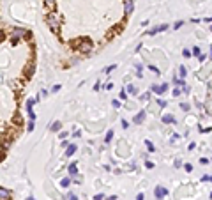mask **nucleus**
<instances>
[{
    "mask_svg": "<svg viewBox=\"0 0 212 200\" xmlns=\"http://www.w3.org/2000/svg\"><path fill=\"white\" fill-rule=\"evenodd\" d=\"M46 21H48V25H50V28L53 30V32H58V27H60V19H58V16L57 14H48V18H46Z\"/></svg>",
    "mask_w": 212,
    "mask_h": 200,
    "instance_id": "obj_1",
    "label": "nucleus"
},
{
    "mask_svg": "<svg viewBox=\"0 0 212 200\" xmlns=\"http://www.w3.org/2000/svg\"><path fill=\"white\" fill-rule=\"evenodd\" d=\"M80 51H81V53H88V51H92V41L83 39V41L80 43Z\"/></svg>",
    "mask_w": 212,
    "mask_h": 200,
    "instance_id": "obj_2",
    "label": "nucleus"
},
{
    "mask_svg": "<svg viewBox=\"0 0 212 200\" xmlns=\"http://www.w3.org/2000/svg\"><path fill=\"white\" fill-rule=\"evenodd\" d=\"M133 11H134V2L133 0H124V12H126V16H129Z\"/></svg>",
    "mask_w": 212,
    "mask_h": 200,
    "instance_id": "obj_3",
    "label": "nucleus"
},
{
    "mask_svg": "<svg viewBox=\"0 0 212 200\" xmlns=\"http://www.w3.org/2000/svg\"><path fill=\"white\" fill-rule=\"evenodd\" d=\"M154 193H156V199H159V200H163L165 197H166V188H163V186H156V190H154Z\"/></svg>",
    "mask_w": 212,
    "mask_h": 200,
    "instance_id": "obj_4",
    "label": "nucleus"
},
{
    "mask_svg": "<svg viewBox=\"0 0 212 200\" xmlns=\"http://www.w3.org/2000/svg\"><path fill=\"white\" fill-rule=\"evenodd\" d=\"M168 90V83H163V85H152V92L156 94H163Z\"/></svg>",
    "mask_w": 212,
    "mask_h": 200,
    "instance_id": "obj_5",
    "label": "nucleus"
},
{
    "mask_svg": "<svg viewBox=\"0 0 212 200\" xmlns=\"http://www.w3.org/2000/svg\"><path fill=\"white\" fill-rule=\"evenodd\" d=\"M166 28H168V25H166V23H163V25H159V27H156V28H152V30H147V34H149V35H154V34L163 32V30H166Z\"/></svg>",
    "mask_w": 212,
    "mask_h": 200,
    "instance_id": "obj_6",
    "label": "nucleus"
},
{
    "mask_svg": "<svg viewBox=\"0 0 212 200\" xmlns=\"http://www.w3.org/2000/svg\"><path fill=\"white\" fill-rule=\"evenodd\" d=\"M145 115H147V112H145V110L138 112V113H136V117L133 119V121H134V124H142V122L145 121Z\"/></svg>",
    "mask_w": 212,
    "mask_h": 200,
    "instance_id": "obj_7",
    "label": "nucleus"
},
{
    "mask_svg": "<svg viewBox=\"0 0 212 200\" xmlns=\"http://www.w3.org/2000/svg\"><path fill=\"white\" fill-rule=\"evenodd\" d=\"M76 144H71V145H67V149H65V158H71L74 152H76Z\"/></svg>",
    "mask_w": 212,
    "mask_h": 200,
    "instance_id": "obj_8",
    "label": "nucleus"
},
{
    "mask_svg": "<svg viewBox=\"0 0 212 200\" xmlns=\"http://www.w3.org/2000/svg\"><path fill=\"white\" fill-rule=\"evenodd\" d=\"M9 197H11L9 190H5V188H0V200H7Z\"/></svg>",
    "mask_w": 212,
    "mask_h": 200,
    "instance_id": "obj_9",
    "label": "nucleus"
},
{
    "mask_svg": "<svg viewBox=\"0 0 212 200\" xmlns=\"http://www.w3.org/2000/svg\"><path fill=\"white\" fill-rule=\"evenodd\" d=\"M67 170H69V174H71V175H73V177H74V175H76V174H78V165H76V163H71V165H69V168H67Z\"/></svg>",
    "mask_w": 212,
    "mask_h": 200,
    "instance_id": "obj_10",
    "label": "nucleus"
},
{
    "mask_svg": "<svg viewBox=\"0 0 212 200\" xmlns=\"http://www.w3.org/2000/svg\"><path fill=\"white\" fill-rule=\"evenodd\" d=\"M163 122H165V124H173V122H175V117H173V115H163Z\"/></svg>",
    "mask_w": 212,
    "mask_h": 200,
    "instance_id": "obj_11",
    "label": "nucleus"
},
{
    "mask_svg": "<svg viewBox=\"0 0 212 200\" xmlns=\"http://www.w3.org/2000/svg\"><path fill=\"white\" fill-rule=\"evenodd\" d=\"M60 128H62V124H60L58 121H55V122L50 126V129H51V131H55V133H58V131H60Z\"/></svg>",
    "mask_w": 212,
    "mask_h": 200,
    "instance_id": "obj_12",
    "label": "nucleus"
},
{
    "mask_svg": "<svg viewBox=\"0 0 212 200\" xmlns=\"http://www.w3.org/2000/svg\"><path fill=\"white\" fill-rule=\"evenodd\" d=\"M35 101H37L35 97H28V99H27V112H30V110H32V106H34V103H35Z\"/></svg>",
    "mask_w": 212,
    "mask_h": 200,
    "instance_id": "obj_13",
    "label": "nucleus"
},
{
    "mask_svg": "<svg viewBox=\"0 0 212 200\" xmlns=\"http://www.w3.org/2000/svg\"><path fill=\"white\" fill-rule=\"evenodd\" d=\"M179 71H180V73H179V74H180V78H186V76H188V69H186L184 66H180V67H179Z\"/></svg>",
    "mask_w": 212,
    "mask_h": 200,
    "instance_id": "obj_14",
    "label": "nucleus"
},
{
    "mask_svg": "<svg viewBox=\"0 0 212 200\" xmlns=\"http://www.w3.org/2000/svg\"><path fill=\"white\" fill-rule=\"evenodd\" d=\"M126 92H127V94H136L138 90H136V87H134V85H127V89H126Z\"/></svg>",
    "mask_w": 212,
    "mask_h": 200,
    "instance_id": "obj_15",
    "label": "nucleus"
},
{
    "mask_svg": "<svg viewBox=\"0 0 212 200\" xmlns=\"http://www.w3.org/2000/svg\"><path fill=\"white\" fill-rule=\"evenodd\" d=\"M69 184H71V179H69V177H64V179L60 181V186H64V188H67Z\"/></svg>",
    "mask_w": 212,
    "mask_h": 200,
    "instance_id": "obj_16",
    "label": "nucleus"
},
{
    "mask_svg": "<svg viewBox=\"0 0 212 200\" xmlns=\"http://www.w3.org/2000/svg\"><path fill=\"white\" fill-rule=\"evenodd\" d=\"M173 83H175V85H180V87H184V80H182V78H177V76H173Z\"/></svg>",
    "mask_w": 212,
    "mask_h": 200,
    "instance_id": "obj_17",
    "label": "nucleus"
},
{
    "mask_svg": "<svg viewBox=\"0 0 212 200\" xmlns=\"http://www.w3.org/2000/svg\"><path fill=\"white\" fill-rule=\"evenodd\" d=\"M111 138H113V131H108V133H106V138H104V142H106V144H110V142H111Z\"/></svg>",
    "mask_w": 212,
    "mask_h": 200,
    "instance_id": "obj_18",
    "label": "nucleus"
},
{
    "mask_svg": "<svg viewBox=\"0 0 212 200\" xmlns=\"http://www.w3.org/2000/svg\"><path fill=\"white\" fill-rule=\"evenodd\" d=\"M145 145H147L149 152H154V149H156V147H154V144H152V142H149V140H147V142H145Z\"/></svg>",
    "mask_w": 212,
    "mask_h": 200,
    "instance_id": "obj_19",
    "label": "nucleus"
},
{
    "mask_svg": "<svg viewBox=\"0 0 212 200\" xmlns=\"http://www.w3.org/2000/svg\"><path fill=\"white\" fill-rule=\"evenodd\" d=\"M142 101H147V99H150V92H145V94H142V97H140Z\"/></svg>",
    "mask_w": 212,
    "mask_h": 200,
    "instance_id": "obj_20",
    "label": "nucleus"
},
{
    "mask_svg": "<svg viewBox=\"0 0 212 200\" xmlns=\"http://www.w3.org/2000/svg\"><path fill=\"white\" fill-rule=\"evenodd\" d=\"M193 55H196V57H200V55H202V53H200V48H198V46H195V48H193Z\"/></svg>",
    "mask_w": 212,
    "mask_h": 200,
    "instance_id": "obj_21",
    "label": "nucleus"
},
{
    "mask_svg": "<svg viewBox=\"0 0 212 200\" xmlns=\"http://www.w3.org/2000/svg\"><path fill=\"white\" fill-rule=\"evenodd\" d=\"M115 67H117V66H115V64H111V66H108V67L104 69V73H110V71H113Z\"/></svg>",
    "mask_w": 212,
    "mask_h": 200,
    "instance_id": "obj_22",
    "label": "nucleus"
},
{
    "mask_svg": "<svg viewBox=\"0 0 212 200\" xmlns=\"http://www.w3.org/2000/svg\"><path fill=\"white\" fill-rule=\"evenodd\" d=\"M67 200H78V197L74 193H67Z\"/></svg>",
    "mask_w": 212,
    "mask_h": 200,
    "instance_id": "obj_23",
    "label": "nucleus"
},
{
    "mask_svg": "<svg viewBox=\"0 0 212 200\" xmlns=\"http://www.w3.org/2000/svg\"><path fill=\"white\" fill-rule=\"evenodd\" d=\"M198 60H200V62H205V60H207V55H205V53H202V55L198 57Z\"/></svg>",
    "mask_w": 212,
    "mask_h": 200,
    "instance_id": "obj_24",
    "label": "nucleus"
},
{
    "mask_svg": "<svg viewBox=\"0 0 212 200\" xmlns=\"http://www.w3.org/2000/svg\"><path fill=\"white\" fill-rule=\"evenodd\" d=\"M149 69H150V71H154V73H156V74H159V69H157V67H156V66H149Z\"/></svg>",
    "mask_w": 212,
    "mask_h": 200,
    "instance_id": "obj_25",
    "label": "nucleus"
},
{
    "mask_svg": "<svg viewBox=\"0 0 212 200\" xmlns=\"http://www.w3.org/2000/svg\"><path fill=\"white\" fill-rule=\"evenodd\" d=\"M157 106H163V108H165V106H166V101H163V99H157Z\"/></svg>",
    "mask_w": 212,
    "mask_h": 200,
    "instance_id": "obj_26",
    "label": "nucleus"
},
{
    "mask_svg": "<svg viewBox=\"0 0 212 200\" xmlns=\"http://www.w3.org/2000/svg\"><path fill=\"white\" fill-rule=\"evenodd\" d=\"M111 106H113V108H119V106H120V103H119L117 99H113V101H111Z\"/></svg>",
    "mask_w": 212,
    "mask_h": 200,
    "instance_id": "obj_27",
    "label": "nucleus"
},
{
    "mask_svg": "<svg viewBox=\"0 0 212 200\" xmlns=\"http://www.w3.org/2000/svg\"><path fill=\"white\" fill-rule=\"evenodd\" d=\"M180 108H182L184 112H188V110H189V105H188V103H182V105H180Z\"/></svg>",
    "mask_w": 212,
    "mask_h": 200,
    "instance_id": "obj_28",
    "label": "nucleus"
},
{
    "mask_svg": "<svg viewBox=\"0 0 212 200\" xmlns=\"http://www.w3.org/2000/svg\"><path fill=\"white\" fill-rule=\"evenodd\" d=\"M58 90H60V85H53L51 87V92H58Z\"/></svg>",
    "mask_w": 212,
    "mask_h": 200,
    "instance_id": "obj_29",
    "label": "nucleus"
},
{
    "mask_svg": "<svg viewBox=\"0 0 212 200\" xmlns=\"http://www.w3.org/2000/svg\"><path fill=\"white\" fill-rule=\"evenodd\" d=\"M127 97V92L126 90H120V99H126Z\"/></svg>",
    "mask_w": 212,
    "mask_h": 200,
    "instance_id": "obj_30",
    "label": "nucleus"
},
{
    "mask_svg": "<svg viewBox=\"0 0 212 200\" xmlns=\"http://www.w3.org/2000/svg\"><path fill=\"white\" fill-rule=\"evenodd\" d=\"M27 129H28V131H32V129H34V121H30V122H28V126H27Z\"/></svg>",
    "mask_w": 212,
    "mask_h": 200,
    "instance_id": "obj_31",
    "label": "nucleus"
},
{
    "mask_svg": "<svg viewBox=\"0 0 212 200\" xmlns=\"http://www.w3.org/2000/svg\"><path fill=\"white\" fill-rule=\"evenodd\" d=\"M184 168H186L188 172H191V170H193V165H189V163H186V165H184Z\"/></svg>",
    "mask_w": 212,
    "mask_h": 200,
    "instance_id": "obj_32",
    "label": "nucleus"
},
{
    "mask_svg": "<svg viewBox=\"0 0 212 200\" xmlns=\"http://www.w3.org/2000/svg\"><path fill=\"white\" fill-rule=\"evenodd\" d=\"M104 89H106V90H111V89H113V83H106Z\"/></svg>",
    "mask_w": 212,
    "mask_h": 200,
    "instance_id": "obj_33",
    "label": "nucleus"
},
{
    "mask_svg": "<svg viewBox=\"0 0 212 200\" xmlns=\"http://www.w3.org/2000/svg\"><path fill=\"white\" fill-rule=\"evenodd\" d=\"M104 199V195H101V193H99V195H96V197H94V200H103Z\"/></svg>",
    "mask_w": 212,
    "mask_h": 200,
    "instance_id": "obj_34",
    "label": "nucleus"
},
{
    "mask_svg": "<svg viewBox=\"0 0 212 200\" xmlns=\"http://www.w3.org/2000/svg\"><path fill=\"white\" fill-rule=\"evenodd\" d=\"M173 27H175V30H177V28H180V27H182V21H177V23H175Z\"/></svg>",
    "mask_w": 212,
    "mask_h": 200,
    "instance_id": "obj_35",
    "label": "nucleus"
},
{
    "mask_svg": "<svg viewBox=\"0 0 212 200\" xmlns=\"http://www.w3.org/2000/svg\"><path fill=\"white\" fill-rule=\"evenodd\" d=\"M182 53H184V57H191V51H189V50H184Z\"/></svg>",
    "mask_w": 212,
    "mask_h": 200,
    "instance_id": "obj_36",
    "label": "nucleus"
},
{
    "mask_svg": "<svg viewBox=\"0 0 212 200\" xmlns=\"http://www.w3.org/2000/svg\"><path fill=\"white\" fill-rule=\"evenodd\" d=\"M175 167H177V168L182 167V161H180V160H175Z\"/></svg>",
    "mask_w": 212,
    "mask_h": 200,
    "instance_id": "obj_37",
    "label": "nucleus"
},
{
    "mask_svg": "<svg viewBox=\"0 0 212 200\" xmlns=\"http://www.w3.org/2000/svg\"><path fill=\"white\" fill-rule=\"evenodd\" d=\"M145 167H147V168H154V163H150V161H147V163H145Z\"/></svg>",
    "mask_w": 212,
    "mask_h": 200,
    "instance_id": "obj_38",
    "label": "nucleus"
},
{
    "mask_svg": "<svg viewBox=\"0 0 212 200\" xmlns=\"http://www.w3.org/2000/svg\"><path fill=\"white\" fill-rule=\"evenodd\" d=\"M211 177H212V175H203V177H202V181H203V183H205V181H211Z\"/></svg>",
    "mask_w": 212,
    "mask_h": 200,
    "instance_id": "obj_39",
    "label": "nucleus"
},
{
    "mask_svg": "<svg viewBox=\"0 0 212 200\" xmlns=\"http://www.w3.org/2000/svg\"><path fill=\"white\" fill-rule=\"evenodd\" d=\"M136 200H143V193H140V195L136 197Z\"/></svg>",
    "mask_w": 212,
    "mask_h": 200,
    "instance_id": "obj_40",
    "label": "nucleus"
},
{
    "mask_svg": "<svg viewBox=\"0 0 212 200\" xmlns=\"http://www.w3.org/2000/svg\"><path fill=\"white\" fill-rule=\"evenodd\" d=\"M44 2H46V4H53L55 0H44Z\"/></svg>",
    "mask_w": 212,
    "mask_h": 200,
    "instance_id": "obj_41",
    "label": "nucleus"
},
{
    "mask_svg": "<svg viewBox=\"0 0 212 200\" xmlns=\"http://www.w3.org/2000/svg\"><path fill=\"white\" fill-rule=\"evenodd\" d=\"M108 200H117V197H115V195H113V197H110V199Z\"/></svg>",
    "mask_w": 212,
    "mask_h": 200,
    "instance_id": "obj_42",
    "label": "nucleus"
},
{
    "mask_svg": "<svg viewBox=\"0 0 212 200\" xmlns=\"http://www.w3.org/2000/svg\"><path fill=\"white\" fill-rule=\"evenodd\" d=\"M211 58H212V50H211Z\"/></svg>",
    "mask_w": 212,
    "mask_h": 200,
    "instance_id": "obj_43",
    "label": "nucleus"
},
{
    "mask_svg": "<svg viewBox=\"0 0 212 200\" xmlns=\"http://www.w3.org/2000/svg\"><path fill=\"white\" fill-rule=\"evenodd\" d=\"M0 37H2V32H0Z\"/></svg>",
    "mask_w": 212,
    "mask_h": 200,
    "instance_id": "obj_44",
    "label": "nucleus"
},
{
    "mask_svg": "<svg viewBox=\"0 0 212 200\" xmlns=\"http://www.w3.org/2000/svg\"><path fill=\"white\" fill-rule=\"evenodd\" d=\"M211 199H212V193H211Z\"/></svg>",
    "mask_w": 212,
    "mask_h": 200,
    "instance_id": "obj_45",
    "label": "nucleus"
},
{
    "mask_svg": "<svg viewBox=\"0 0 212 200\" xmlns=\"http://www.w3.org/2000/svg\"><path fill=\"white\" fill-rule=\"evenodd\" d=\"M211 161H212V160H211Z\"/></svg>",
    "mask_w": 212,
    "mask_h": 200,
    "instance_id": "obj_46",
    "label": "nucleus"
}]
</instances>
